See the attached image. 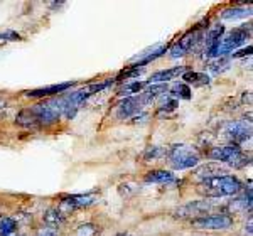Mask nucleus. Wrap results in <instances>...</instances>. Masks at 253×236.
<instances>
[{
    "instance_id": "5",
    "label": "nucleus",
    "mask_w": 253,
    "mask_h": 236,
    "mask_svg": "<svg viewBox=\"0 0 253 236\" xmlns=\"http://www.w3.org/2000/svg\"><path fill=\"white\" fill-rule=\"evenodd\" d=\"M250 27L248 29L247 27H238V29L231 31L226 38H221V40H219V46L214 52V58H221V56L228 54V52L236 51L242 44L247 42V39H250Z\"/></svg>"
},
{
    "instance_id": "21",
    "label": "nucleus",
    "mask_w": 253,
    "mask_h": 236,
    "mask_svg": "<svg viewBox=\"0 0 253 236\" xmlns=\"http://www.w3.org/2000/svg\"><path fill=\"white\" fill-rule=\"evenodd\" d=\"M17 228V223L12 218H2L0 219V236H10Z\"/></svg>"
},
{
    "instance_id": "31",
    "label": "nucleus",
    "mask_w": 253,
    "mask_h": 236,
    "mask_svg": "<svg viewBox=\"0 0 253 236\" xmlns=\"http://www.w3.org/2000/svg\"><path fill=\"white\" fill-rule=\"evenodd\" d=\"M117 236H128V235H117Z\"/></svg>"
},
{
    "instance_id": "3",
    "label": "nucleus",
    "mask_w": 253,
    "mask_h": 236,
    "mask_svg": "<svg viewBox=\"0 0 253 236\" xmlns=\"http://www.w3.org/2000/svg\"><path fill=\"white\" fill-rule=\"evenodd\" d=\"M210 158H213L216 162H224V164L231 165V167H245V165L250 162L245 154L242 152V149L238 145H221V147H214L210 152Z\"/></svg>"
},
{
    "instance_id": "8",
    "label": "nucleus",
    "mask_w": 253,
    "mask_h": 236,
    "mask_svg": "<svg viewBox=\"0 0 253 236\" xmlns=\"http://www.w3.org/2000/svg\"><path fill=\"white\" fill-rule=\"evenodd\" d=\"M213 207H214L213 201H193V202H187V204L181 206L179 209H175L174 216L181 218V219H186V218L196 219V218H201L205 213H210Z\"/></svg>"
},
{
    "instance_id": "12",
    "label": "nucleus",
    "mask_w": 253,
    "mask_h": 236,
    "mask_svg": "<svg viewBox=\"0 0 253 236\" xmlns=\"http://www.w3.org/2000/svg\"><path fill=\"white\" fill-rule=\"evenodd\" d=\"M142 105H144V101H142L140 96H128V98H125L120 105H118L117 117L122 118V120H124V118L133 117L137 112H140Z\"/></svg>"
},
{
    "instance_id": "23",
    "label": "nucleus",
    "mask_w": 253,
    "mask_h": 236,
    "mask_svg": "<svg viewBox=\"0 0 253 236\" xmlns=\"http://www.w3.org/2000/svg\"><path fill=\"white\" fill-rule=\"evenodd\" d=\"M162 156H167V152H164L161 147H150L144 154V158H145V160H156V158L162 157Z\"/></svg>"
},
{
    "instance_id": "18",
    "label": "nucleus",
    "mask_w": 253,
    "mask_h": 236,
    "mask_svg": "<svg viewBox=\"0 0 253 236\" xmlns=\"http://www.w3.org/2000/svg\"><path fill=\"white\" fill-rule=\"evenodd\" d=\"M182 79H184L187 84H193V86H205V84L210 83V76L205 75V73H196V71L184 73Z\"/></svg>"
},
{
    "instance_id": "1",
    "label": "nucleus",
    "mask_w": 253,
    "mask_h": 236,
    "mask_svg": "<svg viewBox=\"0 0 253 236\" xmlns=\"http://www.w3.org/2000/svg\"><path fill=\"white\" fill-rule=\"evenodd\" d=\"M242 182L233 176H213L203 179L199 182L198 193L210 199H216L224 196H235L242 191Z\"/></svg>"
},
{
    "instance_id": "22",
    "label": "nucleus",
    "mask_w": 253,
    "mask_h": 236,
    "mask_svg": "<svg viewBox=\"0 0 253 236\" xmlns=\"http://www.w3.org/2000/svg\"><path fill=\"white\" fill-rule=\"evenodd\" d=\"M172 96L189 100L191 98V89H189V86H187V84H177V86L172 88Z\"/></svg>"
},
{
    "instance_id": "4",
    "label": "nucleus",
    "mask_w": 253,
    "mask_h": 236,
    "mask_svg": "<svg viewBox=\"0 0 253 236\" xmlns=\"http://www.w3.org/2000/svg\"><path fill=\"white\" fill-rule=\"evenodd\" d=\"M169 162L175 170H184L193 169L199 164V157L191 150L187 145H174L172 149L167 152Z\"/></svg>"
},
{
    "instance_id": "6",
    "label": "nucleus",
    "mask_w": 253,
    "mask_h": 236,
    "mask_svg": "<svg viewBox=\"0 0 253 236\" xmlns=\"http://www.w3.org/2000/svg\"><path fill=\"white\" fill-rule=\"evenodd\" d=\"M223 133L231 142V145H238L240 147V144L247 142L252 137V123L245 120L230 121V123L224 125Z\"/></svg>"
},
{
    "instance_id": "19",
    "label": "nucleus",
    "mask_w": 253,
    "mask_h": 236,
    "mask_svg": "<svg viewBox=\"0 0 253 236\" xmlns=\"http://www.w3.org/2000/svg\"><path fill=\"white\" fill-rule=\"evenodd\" d=\"M167 91V86L166 84H152V86H149L145 89L144 93H142V101H144V105L150 103V101H154L157 98V96H161L162 93Z\"/></svg>"
},
{
    "instance_id": "27",
    "label": "nucleus",
    "mask_w": 253,
    "mask_h": 236,
    "mask_svg": "<svg viewBox=\"0 0 253 236\" xmlns=\"http://www.w3.org/2000/svg\"><path fill=\"white\" fill-rule=\"evenodd\" d=\"M38 236H58V231L54 230V228H42V230L39 231Z\"/></svg>"
},
{
    "instance_id": "7",
    "label": "nucleus",
    "mask_w": 253,
    "mask_h": 236,
    "mask_svg": "<svg viewBox=\"0 0 253 236\" xmlns=\"http://www.w3.org/2000/svg\"><path fill=\"white\" fill-rule=\"evenodd\" d=\"M233 225V218L228 214H211L191 219V226L196 230H228Z\"/></svg>"
},
{
    "instance_id": "2",
    "label": "nucleus",
    "mask_w": 253,
    "mask_h": 236,
    "mask_svg": "<svg viewBox=\"0 0 253 236\" xmlns=\"http://www.w3.org/2000/svg\"><path fill=\"white\" fill-rule=\"evenodd\" d=\"M61 115L47 103H38L31 108H24L15 117V121L20 127H44V125H52L59 121Z\"/></svg>"
},
{
    "instance_id": "26",
    "label": "nucleus",
    "mask_w": 253,
    "mask_h": 236,
    "mask_svg": "<svg viewBox=\"0 0 253 236\" xmlns=\"http://www.w3.org/2000/svg\"><path fill=\"white\" fill-rule=\"evenodd\" d=\"M226 64H228V61H226V59H218V61H214V63H211V66H210V68L213 69L214 73H221L223 69H226V68H228Z\"/></svg>"
},
{
    "instance_id": "17",
    "label": "nucleus",
    "mask_w": 253,
    "mask_h": 236,
    "mask_svg": "<svg viewBox=\"0 0 253 236\" xmlns=\"http://www.w3.org/2000/svg\"><path fill=\"white\" fill-rule=\"evenodd\" d=\"M42 219L49 228H54L56 230V228H59L64 223V214L56 207V209H47L46 213H44Z\"/></svg>"
},
{
    "instance_id": "29",
    "label": "nucleus",
    "mask_w": 253,
    "mask_h": 236,
    "mask_svg": "<svg viewBox=\"0 0 253 236\" xmlns=\"http://www.w3.org/2000/svg\"><path fill=\"white\" fill-rule=\"evenodd\" d=\"M247 231H248V236H252V218L248 219V225H247Z\"/></svg>"
},
{
    "instance_id": "24",
    "label": "nucleus",
    "mask_w": 253,
    "mask_h": 236,
    "mask_svg": "<svg viewBox=\"0 0 253 236\" xmlns=\"http://www.w3.org/2000/svg\"><path fill=\"white\" fill-rule=\"evenodd\" d=\"M96 226L95 225H83L78 228V236H95Z\"/></svg>"
},
{
    "instance_id": "28",
    "label": "nucleus",
    "mask_w": 253,
    "mask_h": 236,
    "mask_svg": "<svg viewBox=\"0 0 253 236\" xmlns=\"http://www.w3.org/2000/svg\"><path fill=\"white\" fill-rule=\"evenodd\" d=\"M250 52H252V46H248L247 49H242V51H238V52H235L233 54V58H242V56H250Z\"/></svg>"
},
{
    "instance_id": "10",
    "label": "nucleus",
    "mask_w": 253,
    "mask_h": 236,
    "mask_svg": "<svg viewBox=\"0 0 253 236\" xmlns=\"http://www.w3.org/2000/svg\"><path fill=\"white\" fill-rule=\"evenodd\" d=\"M96 196L95 194H75V196H66L63 197V201L59 202L58 209L66 216L69 211L81 209V207H88L95 202Z\"/></svg>"
},
{
    "instance_id": "25",
    "label": "nucleus",
    "mask_w": 253,
    "mask_h": 236,
    "mask_svg": "<svg viewBox=\"0 0 253 236\" xmlns=\"http://www.w3.org/2000/svg\"><path fill=\"white\" fill-rule=\"evenodd\" d=\"M19 34H15V32H5V34H0V44H5V42H12V40H19Z\"/></svg>"
},
{
    "instance_id": "30",
    "label": "nucleus",
    "mask_w": 253,
    "mask_h": 236,
    "mask_svg": "<svg viewBox=\"0 0 253 236\" xmlns=\"http://www.w3.org/2000/svg\"><path fill=\"white\" fill-rule=\"evenodd\" d=\"M3 107H5V101H3V100H0V108H3Z\"/></svg>"
},
{
    "instance_id": "11",
    "label": "nucleus",
    "mask_w": 253,
    "mask_h": 236,
    "mask_svg": "<svg viewBox=\"0 0 253 236\" xmlns=\"http://www.w3.org/2000/svg\"><path fill=\"white\" fill-rule=\"evenodd\" d=\"M75 86V83H59V84H51V86H46V88H38V89H29L26 91L24 95L27 98H46V96H54V95H59V93H64L68 89H71Z\"/></svg>"
},
{
    "instance_id": "16",
    "label": "nucleus",
    "mask_w": 253,
    "mask_h": 236,
    "mask_svg": "<svg viewBox=\"0 0 253 236\" xmlns=\"http://www.w3.org/2000/svg\"><path fill=\"white\" fill-rule=\"evenodd\" d=\"M252 15V7H233V9H226L221 14L224 20H240L247 19Z\"/></svg>"
},
{
    "instance_id": "20",
    "label": "nucleus",
    "mask_w": 253,
    "mask_h": 236,
    "mask_svg": "<svg viewBox=\"0 0 253 236\" xmlns=\"http://www.w3.org/2000/svg\"><path fill=\"white\" fill-rule=\"evenodd\" d=\"M147 84H149V81H133V83H130V84H125V86L120 89V93H118V95H120V96L135 95V93H140L142 89L147 86Z\"/></svg>"
},
{
    "instance_id": "15",
    "label": "nucleus",
    "mask_w": 253,
    "mask_h": 236,
    "mask_svg": "<svg viewBox=\"0 0 253 236\" xmlns=\"http://www.w3.org/2000/svg\"><path fill=\"white\" fill-rule=\"evenodd\" d=\"M145 182H152V184H170L174 182V174L169 170H150L145 176Z\"/></svg>"
},
{
    "instance_id": "14",
    "label": "nucleus",
    "mask_w": 253,
    "mask_h": 236,
    "mask_svg": "<svg viewBox=\"0 0 253 236\" xmlns=\"http://www.w3.org/2000/svg\"><path fill=\"white\" fill-rule=\"evenodd\" d=\"M167 44H157V46H154L152 49H147L142 52L140 56H137V58H133V63L135 61H138V64H137V68L138 66H144V64H149L150 61H154V59H157V58H161L162 54L167 51Z\"/></svg>"
},
{
    "instance_id": "9",
    "label": "nucleus",
    "mask_w": 253,
    "mask_h": 236,
    "mask_svg": "<svg viewBox=\"0 0 253 236\" xmlns=\"http://www.w3.org/2000/svg\"><path fill=\"white\" fill-rule=\"evenodd\" d=\"M201 38H203L201 27H194V29H191L189 32H186V34L177 40V44L170 49V56H172V58H181V56L187 54V52H189L196 44L199 42V39Z\"/></svg>"
},
{
    "instance_id": "13",
    "label": "nucleus",
    "mask_w": 253,
    "mask_h": 236,
    "mask_svg": "<svg viewBox=\"0 0 253 236\" xmlns=\"http://www.w3.org/2000/svg\"><path fill=\"white\" fill-rule=\"evenodd\" d=\"M184 73H186L184 66H177V68H172V69H162V71H157L150 76L149 83L150 84H166L167 81L175 79L177 76L184 75Z\"/></svg>"
}]
</instances>
